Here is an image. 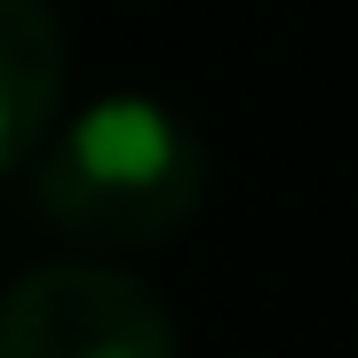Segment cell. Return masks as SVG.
Listing matches in <instances>:
<instances>
[{"label":"cell","instance_id":"1","mask_svg":"<svg viewBox=\"0 0 358 358\" xmlns=\"http://www.w3.org/2000/svg\"><path fill=\"white\" fill-rule=\"evenodd\" d=\"M40 215L88 255H128L183 231L207 199V143L159 96H96L32 159Z\"/></svg>","mask_w":358,"mask_h":358},{"label":"cell","instance_id":"3","mask_svg":"<svg viewBox=\"0 0 358 358\" xmlns=\"http://www.w3.org/2000/svg\"><path fill=\"white\" fill-rule=\"evenodd\" d=\"M64 103V24L32 0H0V167L40 159Z\"/></svg>","mask_w":358,"mask_h":358},{"label":"cell","instance_id":"2","mask_svg":"<svg viewBox=\"0 0 358 358\" xmlns=\"http://www.w3.org/2000/svg\"><path fill=\"white\" fill-rule=\"evenodd\" d=\"M0 358H176V319L136 271L40 263L0 294Z\"/></svg>","mask_w":358,"mask_h":358}]
</instances>
